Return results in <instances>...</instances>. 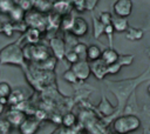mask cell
<instances>
[{"label":"cell","instance_id":"1","mask_svg":"<svg viewBox=\"0 0 150 134\" xmlns=\"http://www.w3.org/2000/svg\"><path fill=\"white\" fill-rule=\"evenodd\" d=\"M150 79V66L146 68V71L144 73H142L141 75H138L137 78H131V79H123L120 81H110L107 80L105 85L108 87V89L116 96L117 99V110H116V115H121L123 114V109L125 107V103L128 101V99L130 98V95L136 92V88L144 82L145 80ZM115 115V118H116Z\"/></svg>","mask_w":150,"mask_h":134},{"label":"cell","instance_id":"2","mask_svg":"<svg viewBox=\"0 0 150 134\" xmlns=\"http://www.w3.org/2000/svg\"><path fill=\"white\" fill-rule=\"evenodd\" d=\"M20 41L9 43L0 51V63L2 65H18L25 67L26 60L23 58L22 47L19 45Z\"/></svg>","mask_w":150,"mask_h":134},{"label":"cell","instance_id":"3","mask_svg":"<svg viewBox=\"0 0 150 134\" xmlns=\"http://www.w3.org/2000/svg\"><path fill=\"white\" fill-rule=\"evenodd\" d=\"M141 119L135 114H121L112 120V129L115 133L129 134L141 128Z\"/></svg>","mask_w":150,"mask_h":134},{"label":"cell","instance_id":"4","mask_svg":"<svg viewBox=\"0 0 150 134\" xmlns=\"http://www.w3.org/2000/svg\"><path fill=\"white\" fill-rule=\"evenodd\" d=\"M23 21L28 27L36 28L39 31H46L47 29V18L43 15V13L36 11V9H30L26 12Z\"/></svg>","mask_w":150,"mask_h":134},{"label":"cell","instance_id":"5","mask_svg":"<svg viewBox=\"0 0 150 134\" xmlns=\"http://www.w3.org/2000/svg\"><path fill=\"white\" fill-rule=\"evenodd\" d=\"M70 69L76 74V76H77V79H79L80 82L86 81L90 76V74H91L90 62L88 60H86V59L84 60H80L76 63L71 65L70 66Z\"/></svg>","mask_w":150,"mask_h":134},{"label":"cell","instance_id":"6","mask_svg":"<svg viewBox=\"0 0 150 134\" xmlns=\"http://www.w3.org/2000/svg\"><path fill=\"white\" fill-rule=\"evenodd\" d=\"M134 4L131 0H116L112 5V11L115 16L128 18L132 12Z\"/></svg>","mask_w":150,"mask_h":134},{"label":"cell","instance_id":"7","mask_svg":"<svg viewBox=\"0 0 150 134\" xmlns=\"http://www.w3.org/2000/svg\"><path fill=\"white\" fill-rule=\"evenodd\" d=\"M49 49L52 52V55H54L57 60H63L66 54V43L64 40L59 36H53L49 40Z\"/></svg>","mask_w":150,"mask_h":134},{"label":"cell","instance_id":"8","mask_svg":"<svg viewBox=\"0 0 150 134\" xmlns=\"http://www.w3.org/2000/svg\"><path fill=\"white\" fill-rule=\"evenodd\" d=\"M41 121H39L34 116H27L23 122L19 126V133L20 134H35L40 128Z\"/></svg>","mask_w":150,"mask_h":134},{"label":"cell","instance_id":"9","mask_svg":"<svg viewBox=\"0 0 150 134\" xmlns=\"http://www.w3.org/2000/svg\"><path fill=\"white\" fill-rule=\"evenodd\" d=\"M97 110L98 113L103 116V118H110V119H115V115H116V110H117V107H114L110 101L107 99V96L104 94H102V98H101V101L98 102L97 105Z\"/></svg>","mask_w":150,"mask_h":134},{"label":"cell","instance_id":"10","mask_svg":"<svg viewBox=\"0 0 150 134\" xmlns=\"http://www.w3.org/2000/svg\"><path fill=\"white\" fill-rule=\"evenodd\" d=\"M52 55V52L49 49V47L36 43V45H32V61L34 62H42L46 59H48Z\"/></svg>","mask_w":150,"mask_h":134},{"label":"cell","instance_id":"11","mask_svg":"<svg viewBox=\"0 0 150 134\" xmlns=\"http://www.w3.org/2000/svg\"><path fill=\"white\" fill-rule=\"evenodd\" d=\"M26 118L27 116H26L25 112L18 109V108H14V107H12L6 113V119L11 122V125L13 126V128H19V126L23 122V120Z\"/></svg>","mask_w":150,"mask_h":134},{"label":"cell","instance_id":"12","mask_svg":"<svg viewBox=\"0 0 150 134\" xmlns=\"http://www.w3.org/2000/svg\"><path fill=\"white\" fill-rule=\"evenodd\" d=\"M88 31H89V25L86 21V19H83L81 16H76L70 33L73 35H75L76 38H82V36L87 35Z\"/></svg>","mask_w":150,"mask_h":134},{"label":"cell","instance_id":"13","mask_svg":"<svg viewBox=\"0 0 150 134\" xmlns=\"http://www.w3.org/2000/svg\"><path fill=\"white\" fill-rule=\"evenodd\" d=\"M90 69H91V74H94V76L97 80H104L105 76L108 75V66L101 59L96 61H91Z\"/></svg>","mask_w":150,"mask_h":134},{"label":"cell","instance_id":"14","mask_svg":"<svg viewBox=\"0 0 150 134\" xmlns=\"http://www.w3.org/2000/svg\"><path fill=\"white\" fill-rule=\"evenodd\" d=\"M73 5L69 0H55L53 2V12L60 14L61 16L69 14L71 12Z\"/></svg>","mask_w":150,"mask_h":134},{"label":"cell","instance_id":"15","mask_svg":"<svg viewBox=\"0 0 150 134\" xmlns=\"http://www.w3.org/2000/svg\"><path fill=\"white\" fill-rule=\"evenodd\" d=\"M118 58H120V54H118L117 51H115L112 47H108V48H105V49L102 51L101 60H102L107 66L117 62V61H118Z\"/></svg>","mask_w":150,"mask_h":134},{"label":"cell","instance_id":"16","mask_svg":"<svg viewBox=\"0 0 150 134\" xmlns=\"http://www.w3.org/2000/svg\"><path fill=\"white\" fill-rule=\"evenodd\" d=\"M41 31L36 29V28H32V27H28V29L23 33L22 38L26 39L27 41V45H36L39 43L40 39H41Z\"/></svg>","mask_w":150,"mask_h":134},{"label":"cell","instance_id":"17","mask_svg":"<svg viewBox=\"0 0 150 134\" xmlns=\"http://www.w3.org/2000/svg\"><path fill=\"white\" fill-rule=\"evenodd\" d=\"M145 31L141 27H130L125 32V38L130 41H138L144 36Z\"/></svg>","mask_w":150,"mask_h":134},{"label":"cell","instance_id":"18","mask_svg":"<svg viewBox=\"0 0 150 134\" xmlns=\"http://www.w3.org/2000/svg\"><path fill=\"white\" fill-rule=\"evenodd\" d=\"M111 25L115 29V32L117 33H125L127 29L129 28V24H128V20L127 18H121V16H114L112 18V21H111Z\"/></svg>","mask_w":150,"mask_h":134},{"label":"cell","instance_id":"19","mask_svg":"<svg viewBox=\"0 0 150 134\" xmlns=\"http://www.w3.org/2000/svg\"><path fill=\"white\" fill-rule=\"evenodd\" d=\"M101 55H102V49H101L100 46H97L95 43L88 46V48H87V60L89 62L100 60Z\"/></svg>","mask_w":150,"mask_h":134},{"label":"cell","instance_id":"20","mask_svg":"<svg viewBox=\"0 0 150 134\" xmlns=\"http://www.w3.org/2000/svg\"><path fill=\"white\" fill-rule=\"evenodd\" d=\"M75 18L76 16H74L71 13L63 15L61 18V26H60V28L63 32H66V33H70V31L73 28V25H74V21H75Z\"/></svg>","mask_w":150,"mask_h":134},{"label":"cell","instance_id":"21","mask_svg":"<svg viewBox=\"0 0 150 134\" xmlns=\"http://www.w3.org/2000/svg\"><path fill=\"white\" fill-rule=\"evenodd\" d=\"M64 128L71 129L77 125V116L73 113V112H67L63 116H62V123H61Z\"/></svg>","mask_w":150,"mask_h":134},{"label":"cell","instance_id":"22","mask_svg":"<svg viewBox=\"0 0 150 134\" xmlns=\"http://www.w3.org/2000/svg\"><path fill=\"white\" fill-rule=\"evenodd\" d=\"M25 14H26V12H25L20 6L15 5L14 8L9 12L8 16H9V19H11L12 22H20V21H23Z\"/></svg>","mask_w":150,"mask_h":134},{"label":"cell","instance_id":"23","mask_svg":"<svg viewBox=\"0 0 150 134\" xmlns=\"http://www.w3.org/2000/svg\"><path fill=\"white\" fill-rule=\"evenodd\" d=\"M137 109V103H136V92H134L130 98L128 99L125 107L123 109V114H135ZM136 115V114H135Z\"/></svg>","mask_w":150,"mask_h":134},{"label":"cell","instance_id":"24","mask_svg":"<svg viewBox=\"0 0 150 134\" xmlns=\"http://www.w3.org/2000/svg\"><path fill=\"white\" fill-rule=\"evenodd\" d=\"M91 20H93V35L95 39H100V36L104 34V25L95 15H93Z\"/></svg>","mask_w":150,"mask_h":134},{"label":"cell","instance_id":"25","mask_svg":"<svg viewBox=\"0 0 150 134\" xmlns=\"http://www.w3.org/2000/svg\"><path fill=\"white\" fill-rule=\"evenodd\" d=\"M23 101V93L21 89H14L12 91L11 95L8 96V105H11L12 107L19 105L20 102Z\"/></svg>","mask_w":150,"mask_h":134},{"label":"cell","instance_id":"26","mask_svg":"<svg viewBox=\"0 0 150 134\" xmlns=\"http://www.w3.org/2000/svg\"><path fill=\"white\" fill-rule=\"evenodd\" d=\"M56 62H57V59L54 56V55H50L48 59H46L45 61L40 62V67L45 71H48V72H53L56 67Z\"/></svg>","mask_w":150,"mask_h":134},{"label":"cell","instance_id":"27","mask_svg":"<svg viewBox=\"0 0 150 134\" xmlns=\"http://www.w3.org/2000/svg\"><path fill=\"white\" fill-rule=\"evenodd\" d=\"M15 5L16 2L14 0H0V13L8 15Z\"/></svg>","mask_w":150,"mask_h":134},{"label":"cell","instance_id":"28","mask_svg":"<svg viewBox=\"0 0 150 134\" xmlns=\"http://www.w3.org/2000/svg\"><path fill=\"white\" fill-rule=\"evenodd\" d=\"M87 48H88V46L86 45V43H83V42H77L76 43V46L73 48L74 51H75V53L80 56V59L81 60H87Z\"/></svg>","mask_w":150,"mask_h":134},{"label":"cell","instance_id":"29","mask_svg":"<svg viewBox=\"0 0 150 134\" xmlns=\"http://www.w3.org/2000/svg\"><path fill=\"white\" fill-rule=\"evenodd\" d=\"M64 59H66V61H67L68 63H70V66H71V65H74V63H76L77 61H80V60H81V59H80V56L75 53V51H74V49H68V51H66Z\"/></svg>","mask_w":150,"mask_h":134},{"label":"cell","instance_id":"30","mask_svg":"<svg viewBox=\"0 0 150 134\" xmlns=\"http://www.w3.org/2000/svg\"><path fill=\"white\" fill-rule=\"evenodd\" d=\"M62 78H63V80H64V81H67L68 83H71V85H75V83L80 82V81H79V79H77V76H76V74H75L70 68H69V69H67V71L63 73Z\"/></svg>","mask_w":150,"mask_h":134},{"label":"cell","instance_id":"31","mask_svg":"<svg viewBox=\"0 0 150 134\" xmlns=\"http://www.w3.org/2000/svg\"><path fill=\"white\" fill-rule=\"evenodd\" d=\"M13 129V126L6 118H0V134H9Z\"/></svg>","mask_w":150,"mask_h":134},{"label":"cell","instance_id":"32","mask_svg":"<svg viewBox=\"0 0 150 134\" xmlns=\"http://www.w3.org/2000/svg\"><path fill=\"white\" fill-rule=\"evenodd\" d=\"M0 32H2L6 36H12L13 34H14V32H15V29H14V26H13V22L12 21H7V22H5L2 26H1V28H0Z\"/></svg>","mask_w":150,"mask_h":134},{"label":"cell","instance_id":"33","mask_svg":"<svg viewBox=\"0 0 150 134\" xmlns=\"http://www.w3.org/2000/svg\"><path fill=\"white\" fill-rule=\"evenodd\" d=\"M134 60H135L134 54H122L118 58V62L121 63L122 67L123 66H131L132 62H134Z\"/></svg>","mask_w":150,"mask_h":134},{"label":"cell","instance_id":"34","mask_svg":"<svg viewBox=\"0 0 150 134\" xmlns=\"http://www.w3.org/2000/svg\"><path fill=\"white\" fill-rule=\"evenodd\" d=\"M112 18H114L112 14H111L110 12H108V11H103V12H101L100 15H98V20H100L104 26L110 25L111 21H112Z\"/></svg>","mask_w":150,"mask_h":134},{"label":"cell","instance_id":"35","mask_svg":"<svg viewBox=\"0 0 150 134\" xmlns=\"http://www.w3.org/2000/svg\"><path fill=\"white\" fill-rule=\"evenodd\" d=\"M12 87H11V85L8 83V82H5V81H2V82H0V96H6V98H8L9 95H11V93H12Z\"/></svg>","mask_w":150,"mask_h":134},{"label":"cell","instance_id":"36","mask_svg":"<svg viewBox=\"0 0 150 134\" xmlns=\"http://www.w3.org/2000/svg\"><path fill=\"white\" fill-rule=\"evenodd\" d=\"M114 33H115V29L112 27V25H107L104 26V34L107 35L108 40H109V47H112V36H114Z\"/></svg>","mask_w":150,"mask_h":134},{"label":"cell","instance_id":"37","mask_svg":"<svg viewBox=\"0 0 150 134\" xmlns=\"http://www.w3.org/2000/svg\"><path fill=\"white\" fill-rule=\"evenodd\" d=\"M73 5V8H75L77 12H84L87 11V7H86V0H75L71 2Z\"/></svg>","mask_w":150,"mask_h":134},{"label":"cell","instance_id":"38","mask_svg":"<svg viewBox=\"0 0 150 134\" xmlns=\"http://www.w3.org/2000/svg\"><path fill=\"white\" fill-rule=\"evenodd\" d=\"M121 69H122V66L118 61L112 65H109L108 66V75H116Z\"/></svg>","mask_w":150,"mask_h":134},{"label":"cell","instance_id":"39","mask_svg":"<svg viewBox=\"0 0 150 134\" xmlns=\"http://www.w3.org/2000/svg\"><path fill=\"white\" fill-rule=\"evenodd\" d=\"M16 5L20 6L25 12H28V11L33 9V4H32L30 0H18Z\"/></svg>","mask_w":150,"mask_h":134},{"label":"cell","instance_id":"40","mask_svg":"<svg viewBox=\"0 0 150 134\" xmlns=\"http://www.w3.org/2000/svg\"><path fill=\"white\" fill-rule=\"evenodd\" d=\"M34 118H36L39 121H42V120H45V119L47 118V114H46V112H45V110L38 109V110H35V112H34Z\"/></svg>","mask_w":150,"mask_h":134},{"label":"cell","instance_id":"41","mask_svg":"<svg viewBox=\"0 0 150 134\" xmlns=\"http://www.w3.org/2000/svg\"><path fill=\"white\" fill-rule=\"evenodd\" d=\"M98 0H86V7H87V11H93L96 5H97Z\"/></svg>","mask_w":150,"mask_h":134},{"label":"cell","instance_id":"42","mask_svg":"<svg viewBox=\"0 0 150 134\" xmlns=\"http://www.w3.org/2000/svg\"><path fill=\"white\" fill-rule=\"evenodd\" d=\"M50 119H52V121H53V122H55V123H62V116H61V115L52 114Z\"/></svg>","mask_w":150,"mask_h":134},{"label":"cell","instance_id":"43","mask_svg":"<svg viewBox=\"0 0 150 134\" xmlns=\"http://www.w3.org/2000/svg\"><path fill=\"white\" fill-rule=\"evenodd\" d=\"M0 103L4 105V106H7V105H8V98H6V96H0Z\"/></svg>","mask_w":150,"mask_h":134},{"label":"cell","instance_id":"44","mask_svg":"<svg viewBox=\"0 0 150 134\" xmlns=\"http://www.w3.org/2000/svg\"><path fill=\"white\" fill-rule=\"evenodd\" d=\"M4 109H5V106H4V105H1V103H0V115H1V114H2V113H4Z\"/></svg>","mask_w":150,"mask_h":134},{"label":"cell","instance_id":"45","mask_svg":"<svg viewBox=\"0 0 150 134\" xmlns=\"http://www.w3.org/2000/svg\"><path fill=\"white\" fill-rule=\"evenodd\" d=\"M146 92H148V94L150 95V83L148 85V87H146Z\"/></svg>","mask_w":150,"mask_h":134},{"label":"cell","instance_id":"46","mask_svg":"<svg viewBox=\"0 0 150 134\" xmlns=\"http://www.w3.org/2000/svg\"><path fill=\"white\" fill-rule=\"evenodd\" d=\"M146 54H148V56L150 59V48H146Z\"/></svg>","mask_w":150,"mask_h":134},{"label":"cell","instance_id":"47","mask_svg":"<svg viewBox=\"0 0 150 134\" xmlns=\"http://www.w3.org/2000/svg\"><path fill=\"white\" fill-rule=\"evenodd\" d=\"M69 1H70V2H73V1H75V0H69Z\"/></svg>","mask_w":150,"mask_h":134},{"label":"cell","instance_id":"48","mask_svg":"<svg viewBox=\"0 0 150 134\" xmlns=\"http://www.w3.org/2000/svg\"><path fill=\"white\" fill-rule=\"evenodd\" d=\"M115 134H120V133H115Z\"/></svg>","mask_w":150,"mask_h":134}]
</instances>
